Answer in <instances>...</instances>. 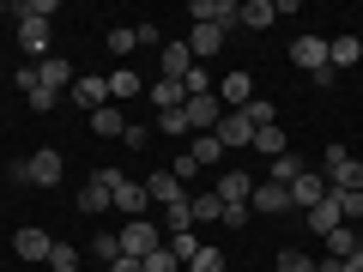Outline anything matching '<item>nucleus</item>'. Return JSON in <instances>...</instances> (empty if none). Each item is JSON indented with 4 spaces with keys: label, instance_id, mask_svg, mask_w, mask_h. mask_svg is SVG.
Returning a JSON list of instances; mask_svg holds the SVG:
<instances>
[{
    "label": "nucleus",
    "instance_id": "dca6fc26",
    "mask_svg": "<svg viewBox=\"0 0 363 272\" xmlns=\"http://www.w3.org/2000/svg\"><path fill=\"white\" fill-rule=\"evenodd\" d=\"M303 218H309V230H315V236H327V230H339V224H345V218H339V194H333V188H327V194L315 200V206L303 212Z\"/></svg>",
    "mask_w": 363,
    "mask_h": 272
},
{
    "label": "nucleus",
    "instance_id": "6ab92c4d",
    "mask_svg": "<svg viewBox=\"0 0 363 272\" xmlns=\"http://www.w3.org/2000/svg\"><path fill=\"white\" fill-rule=\"evenodd\" d=\"M91 133H104V140H121V133H128V109H121V103H104L97 115H91Z\"/></svg>",
    "mask_w": 363,
    "mask_h": 272
},
{
    "label": "nucleus",
    "instance_id": "0eeeda50",
    "mask_svg": "<svg viewBox=\"0 0 363 272\" xmlns=\"http://www.w3.org/2000/svg\"><path fill=\"white\" fill-rule=\"evenodd\" d=\"M67 97H73V103L85 109V115H97V109L109 103V79H104V73H79V79H73V91H67Z\"/></svg>",
    "mask_w": 363,
    "mask_h": 272
},
{
    "label": "nucleus",
    "instance_id": "6e6552de",
    "mask_svg": "<svg viewBox=\"0 0 363 272\" xmlns=\"http://www.w3.org/2000/svg\"><path fill=\"white\" fill-rule=\"evenodd\" d=\"M212 97H218L224 109H248V103H255V79H248L242 67H230V73L218 79V91H212Z\"/></svg>",
    "mask_w": 363,
    "mask_h": 272
},
{
    "label": "nucleus",
    "instance_id": "c9c22d12",
    "mask_svg": "<svg viewBox=\"0 0 363 272\" xmlns=\"http://www.w3.org/2000/svg\"><path fill=\"white\" fill-rule=\"evenodd\" d=\"M91 254H97V260H109V266H116V260H121V236H97V242H91Z\"/></svg>",
    "mask_w": 363,
    "mask_h": 272
},
{
    "label": "nucleus",
    "instance_id": "bb28decb",
    "mask_svg": "<svg viewBox=\"0 0 363 272\" xmlns=\"http://www.w3.org/2000/svg\"><path fill=\"white\" fill-rule=\"evenodd\" d=\"M327 254H333V260H351V254H357V230H351V224L327 230Z\"/></svg>",
    "mask_w": 363,
    "mask_h": 272
},
{
    "label": "nucleus",
    "instance_id": "72a5a7b5",
    "mask_svg": "<svg viewBox=\"0 0 363 272\" xmlns=\"http://www.w3.org/2000/svg\"><path fill=\"white\" fill-rule=\"evenodd\" d=\"M279 272H315V260L303 248H279Z\"/></svg>",
    "mask_w": 363,
    "mask_h": 272
},
{
    "label": "nucleus",
    "instance_id": "a211bd4d",
    "mask_svg": "<svg viewBox=\"0 0 363 272\" xmlns=\"http://www.w3.org/2000/svg\"><path fill=\"white\" fill-rule=\"evenodd\" d=\"M109 79V103H133V97H140V73H133V67H116V73H104Z\"/></svg>",
    "mask_w": 363,
    "mask_h": 272
},
{
    "label": "nucleus",
    "instance_id": "a19ab883",
    "mask_svg": "<svg viewBox=\"0 0 363 272\" xmlns=\"http://www.w3.org/2000/svg\"><path fill=\"white\" fill-rule=\"evenodd\" d=\"M145 140H152V128H145V121H128V133H121V145H133V152H140Z\"/></svg>",
    "mask_w": 363,
    "mask_h": 272
},
{
    "label": "nucleus",
    "instance_id": "f704fd0d",
    "mask_svg": "<svg viewBox=\"0 0 363 272\" xmlns=\"http://www.w3.org/2000/svg\"><path fill=\"white\" fill-rule=\"evenodd\" d=\"M140 266H145V272H182V260L169 254V248H152V254H145Z\"/></svg>",
    "mask_w": 363,
    "mask_h": 272
},
{
    "label": "nucleus",
    "instance_id": "39448f33",
    "mask_svg": "<svg viewBox=\"0 0 363 272\" xmlns=\"http://www.w3.org/2000/svg\"><path fill=\"white\" fill-rule=\"evenodd\" d=\"M145 200H152V206H188V194H182V176H176V169H152V176H145Z\"/></svg>",
    "mask_w": 363,
    "mask_h": 272
},
{
    "label": "nucleus",
    "instance_id": "412c9836",
    "mask_svg": "<svg viewBox=\"0 0 363 272\" xmlns=\"http://www.w3.org/2000/svg\"><path fill=\"white\" fill-rule=\"evenodd\" d=\"M188 49H194V61H212V55L224 49V30L218 25H194L188 30Z\"/></svg>",
    "mask_w": 363,
    "mask_h": 272
},
{
    "label": "nucleus",
    "instance_id": "2f4dec72",
    "mask_svg": "<svg viewBox=\"0 0 363 272\" xmlns=\"http://www.w3.org/2000/svg\"><path fill=\"white\" fill-rule=\"evenodd\" d=\"M182 272H224V254H218V248H206V242H200V254L188 260Z\"/></svg>",
    "mask_w": 363,
    "mask_h": 272
},
{
    "label": "nucleus",
    "instance_id": "a18cd8bd",
    "mask_svg": "<svg viewBox=\"0 0 363 272\" xmlns=\"http://www.w3.org/2000/svg\"><path fill=\"white\" fill-rule=\"evenodd\" d=\"M345 272H363V242H357V254H351V260H345Z\"/></svg>",
    "mask_w": 363,
    "mask_h": 272
},
{
    "label": "nucleus",
    "instance_id": "423d86ee",
    "mask_svg": "<svg viewBox=\"0 0 363 272\" xmlns=\"http://www.w3.org/2000/svg\"><path fill=\"white\" fill-rule=\"evenodd\" d=\"M188 18H194V25H218V30H230L236 18H242V0H188Z\"/></svg>",
    "mask_w": 363,
    "mask_h": 272
},
{
    "label": "nucleus",
    "instance_id": "f257e3e1",
    "mask_svg": "<svg viewBox=\"0 0 363 272\" xmlns=\"http://www.w3.org/2000/svg\"><path fill=\"white\" fill-rule=\"evenodd\" d=\"M6 181H25V188H55V181H61V152H55V145L30 152L25 164H13V169H6Z\"/></svg>",
    "mask_w": 363,
    "mask_h": 272
},
{
    "label": "nucleus",
    "instance_id": "1a4fd4ad",
    "mask_svg": "<svg viewBox=\"0 0 363 272\" xmlns=\"http://www.w3.org/2000/svg\"><path fill=\"white\" fill-rule=\"evenodd\" d=\"M212 133H218L224 152H242V145H255V121H248L242 109H224V121H218Z\"/></svg>",
    "mask_w": 363,
    "mask_h": 272
},
{
    "label": "nucleus",
    "instance_id": "393cba45",
    "mask_svg": "<svg viewBox=\"0 0 363 272\" xmlns=\"http://www.w3.org/2000/svg\"><path fill=\"white\" fill-rule=\"evenodd\" d=\"M267 169H272V176H267V181H279V188H291V181H297V176H303V169H309V164H303V157H297V152H285V157H272V164H267Z\"/></svg>",
    "mask_w": 363,
    "mask_h": 272
},
{
    "label": "nucleus",
    "instance_id": "aec40b11",
    "mask_svg": "<svg viewBox=\"0 0 363 272\" xmlns=\"http://www.w3.org/2000/svg\"><path fill=\"white\" fill-rule=\"evenodd\" d=\"M145 206H152V200H145V181H128V176H121V181H116V212H128V218H140Z\"/></svg>",
    "mask_w": 363,
    "mask_h": 272
},
{
    "label": "nucleus",
    "instance_id": "9d476101",
    "mask_svg": "<svg viewBox=\"0 0 363 272\" xmlns=\"http://www.w3.org/2000/svg\"><path fill=\"white\" fill-rule=\"evenodd\" d=\"M37 67V85H49L55 97H61V91H73V79H79V67L67 61V55H49V61H30Z\"/></svg>",
    "mask_w": 363,
    "mask_h": 272
},
{
    "label": "nucleus",
    "instance_id": "58836bf2",
    "mask_svg": "<svg viewBox=\"0 0 363 272\" xmlns=\"http://www.w3.org/2000/svg\"><path fill=\"white\" fill-rule=\"evenodd\" d=\"M140 42H133V25H116L109 30V55H133Z\"/></svg>",
    "mask_w": 363,
    "mask_h": 272
},
{
    "label": "nucleus",
    "instance_id": "9b49d317",
    "mask_svg": "<svg viewBox=\"0 0 363 272\" xmlns=\"http://www.w3.org/2000/svg\"><path fill=\"white\" fill-rule=\"evenodd\" d=\"M194 73V49H188V42H164V49H157V79H188Z\"/></svg>",
    "mask_w": 363,
    "mask_h": 272
},
{
    "label": "nucleus",
    "instance_id": "c85d7f7f",
    "mask_svg": "<svg viewBox=\"0 0 363 272\" xmlns=\"http://www.w3.org/2000/svg\"><path fill=\"white\" fill-rule=\"evenodd\" d=\"M152 103H157V115H164V109H182L188 97H182V85H176V79H157V85H152Z\"/></svg>",
    "mask_w": 363,
    "mask_h": 272
},
{
    "label": "nucleus",
    "instance_id": "7ed1b4c3",
    "mask_svg": "<svg viewBox=\"0 0 363 272\" xmlns=\"http://www.w3.org/2000/svg\"><path fill=\"white\" fill-rule=\"evenodd\" d=\"M116 236H121V260H145L152 248H164V230H157L152 218H128Z\"/></svg>",
    "mask_w": 363,
    "mask_h": 272
},
{
    "label": "nucleus",
    "instance_id": "a878e982",
    "mask_svg": "<svg viewBox=\"0 0 363 272\" xmlns=\"http://www.w3.org/2000/svg\"><path fill=\"white\" fill-rule=\"evenodd\" d=\"M164 248L182 260V266H188V260L200 254V236H194V230H169V236H164Z\"/></svg>",
    "mask_w": 363,
    "mask_h": 272
},
{
    "label": "nucleus",
    "instance_id": "f3484780",
    "mask_svg": "<svg viewBox=\"0 0 363 272\" xmlns=\"http://www.w3.org/2000/svg\"><path fill=\"white\" fill-rule=\"evenodd\" d=\"M321 194H327V176H321V169H303V176L291 181V206H297V212H309Z\"/></svg>",
    "mask_w": 363,
    "mask_h": 272
},
{
    "label": "nucleus",
    "instance_id": "c756f323",
    "mask_svg": "<svg viewBox=\"0 0 363 272\" xmlns=\"http://www.w3.org/2000/svg\"><path fill=\"white\" fill-rule=\"evenodd\" d=\"M255 152L260 157H285V133H279V121H272V128H255Z\"/></svg>",
    "mask_w": 363,
    "mask_h": 272
},
{
    "label": "nucleus",
    "instance_id": "20e7f679",
    "mask_svg": "<svg viewBox=\"0 0 363 272\" xmlns=\"http://www.w3.org/2000/svg\"><path fill=\"white\" fill-rule=\"evenodd\" d=\"M291 61L309 67L315 85H333V67H327V37H297V42H291Z\"/></svg>",
    "mask_w": 363,
    "mask_h": 272
},
{
    "label": "nucleus",
    "instance_id": "49530a36",
    "mask_svg": "<svg viewBox=\"0 0 363 272\" xmlns=\"http://www.w3.org/2000/svg\"><path fill=\"white\" fill-rule=\"evenodd\" d=\"M6 13H13V6H6V0H0V18H6Z\"/></svg>",
    "mask_w": 363,
    "mask_h": 272
},
{
    "label": "nucleus",
    "instance_id": "4be33fe9",
    "mask_svg": "<svg viewBox=\"0 0 363 272\" xmlns=\"http://www.w3.org/2000/svg\"><path fill=\"white\" fill-rule=\"evenodd\" d=\"M357 61H363V37H351V30H345V37L327 42V67H357Z\"/></svg>",
    "mask_w": 363,
    "mask_h": 272
},
{
    "label": "nucleus",
    "instance_id": "ddd939ff",
    "mask_svg": "<svg viewBox=\"0 0 363 272\" xmlns=\"http://www.w3.org/2000/svg\"><path fill=\"white\" fill-rule=\"evenodd\" d=\"M212 194H218L224 200V206H248V194H255V181H248V169H224V176H218V188H212Z\"/></svg>",
    "mask_w": 363,
    "mask_h": 272
},
{
    "label": "nucleus",
    "instance_id": "2eb2a0df",
    "mask_svg": "<svg viewBox=\"0 0 363 272\" xmlns=\"http://www.w3.org/2000/svg\"><path fill=\"white\" fill-rule=\"evenodd\" d=\"M49 248H55V236H49V230H18V236H13V254H18V260H30V266H37V260L49 266Z\"/></svg>",
    "mask_w": 363,
    "mask_h": 272
},
{
    "label": "nucleus",
    "instance_id": "4468645a",
    "mask_svg": "<svg viewBox=\"0 0 363 272\" xmlns=\"http://www.w3.org/2000/svg\"><path fill=\"white\" fill-rule=\"evenodd\" d=\"M248 212H297V206H291V188H279V181H255Z\"/></svg>",
    "mask_w": 363,
    "mask_h": 272
},
{
    "label": "nucleus",
    "instance_id": "79ce46f5",
    "mask_svg": "<svg viewBox=\"0 0 363 272\" xmlns=\"http://www.w3.org/2000/svg\"><path fill=\"white\" fill-rule=\"evenodd\" d=\"M248 218H255V212H248V206H224V218H218V224H230V230H242Z\"/></svg>",
    "mask_w": 363,
    "mask_h": 272
},
{
    "label": "nucleus",
    "instance_id": "37998d69",
    "mask_svg": "<svg viewBox=\"0 0 363 272\" xmlns=\"http://www.w3.org/2000/svg\"><path fill=\"white\" fill-rule=\"evenodd\" d=\"M315 272H345V260H333V254H327V260H315Z\"/></svg>",
    "mask_w": 363,
    "mask_h": 272
},
{
    "label": "nucleus",
    "instance_id": "f03ea898",
    "mask_svg": "<svg viewBox=\"0 0 363 272\" xmlns=\"http://www.w3.org/2000/svg\"><path fill=\"white\" fill-rule=\"evenodd\" d=\"M116 181H121V169H116V164L91 169L85 188H79V212H116Z\"/></svg>",
    "mask_w": 363,
    "mask_h": 272
},
{
    "label": "nucleus",
    "instance_id": "4c0bfd02",
    "mask_svg": "<svg viewBox=\"0 0 363 272\" xmlns=\"http://www.w3.org/2000/svg\"><path fill=\"white\" fill-rule=\"evenodd\" d=\"M157 133H169V140H182V133H188V115H182V109H164V115H157Z\"/></svg>",
    "mask_w": 363,
    "mask_h": 272
},
{
    "label": "nucleus",
    "instance_id": "473e14b6",
    "mask_svg": "<svg viewBox=\"0 0 363 272\" xmlns=\"http://www.w3.org/2000/svg\"><path fill=\"white\" fill-rule=\"evenodd\" d=\"M333 194H339V188H333ZM339 218H345V224H357V218H363V188L339 194Z\"/></svg>",
    "mask_w": 363,
    "mask_h": 272
},
{
    "label": "nucleus",
    "instance_id": "f8f14e48",
    "mask_svg": "<svg viewBox=\"0 0 363 272\" xmlns=\"http://www.w3.org/2000/svg\"><path fill=\"white\" fill-rule=\"evenodd\" d=\"M182 115H188V133H212L224 121V103H218V97H188Z\"/></svg>",
    "mask_w": 363,
    "mask_h": 272
},
{
    "label": "nucleus",
    "instance_id": "cd10ccee",
    "mask_svg": "<svg viewBox=\"0 0 363 272\" xmlns=\"http://www.w3.org/2000/svg\"><path fill=\"white\" fill-rule=\"evenodd\" d=\"M188 212H194V224H218L224 218V200L218 194H194V200H188Z\"/></svg>",
    "mask_w": 363,
    "mask_h": 272
},
{
    "label": "nucleus",
    "instance_id": "ea45409f",
    "mask_svg": "<svg viewBox=\"0 0 363 272\" xmlns=\"http://www.w3.org/2000/svg\"><path fill=\"white\" fill-rule=\"evenodd\" d=\"M133 42H140V49H164V37H157L152 18H140V25H133Z\"/></svg>",
    "mask_w": 363,
    "mask_h": 272
},
{
    "label": "nucleus",
    "instance_id": "b1692460",
    "mask_svg": "<svg viewBox=\"0 0 363 272\" xmlns=\"http://www.w3.org/2000/svg\"><path fill=\"white\" fill-rule=\"evenodd\" d=\"M272 18H279V6H272V0H242V18H236V25H248V30H267Z\"/></svg>",
    "mask_w": 363,
    "mask_h": 272
},
{
    "label": "nucleus",
    "instance_id": "de8ad7c7",
    "mask_svg": "<svg viewBox=\"0 0 363 272\" xmlns=\"http://www.w3.org/2000/svg\"><path fill=\"white\" fill-rule=\"evenodd\" d=\"M0 188H6V169H0Z\"/></svg>",
    "mask_w": 363,
    "mask_h": 272
},
{
    "label": "nucleus",
    "instance_id": "c03bdc74",
    "mask_svg": "<svg viewBox=\"0 0 363 272\" xmlns=\"http://www.w3.org/2000/svg\"><path fill=\"white\" fill-rule=\"evenodd\" d=\"M109 272H145V266H140V260H116V266H109Z\"/></svg>",
    "mask_w": 363,
    "mask_h": 272
},
{
    "label": "nucleus",
    "instance_id": "e433bc0d",
    "mask_svg": "<svg viewBox=\"0 0 363 272\" xmlns=\"http://www.w3.org/2000/svg\"><path fill=\"white\" fill-rule=\"evenodd\" d=\"M242 115H248V121H255V128H272V121H279V109H272V103H267V97H255V103H248V109H242Z\"/></svg>",
    "mask_w": 363,
    "mask_h": 272
},
{
    "label": "nucleus",
    "instance_id": "7c9ffc66",
    "mask_svg": "<svg viewBox=\"0 0 363 272\" xmlns=\"http://www.w3.org/2000/svg\"><path fill=\"white\" fill-rule=\"evenodd\" d=\"M79 260H85V254H79L73 242H55L49 248V272H79Z\"/></svg>",
    "mask_w": 363,
    "mask_h": 272
},
{
    "label": "nucleus",
    "instance_id": "5701e85b",
    "mask_svg": "<svg viewBox=\"0 0 363 272\" xmlns=\"http://www.w3.org/2000/svg\"><path fill=\"white\" fill-rule=\"evenodd\" d=\"M188 140H194V145H188V157H194V164H224V157H230V152L218 145V133H188Z\"/></svg>",
    "mask_w": 363,
    "mask_h": 272
}]
</instances>
